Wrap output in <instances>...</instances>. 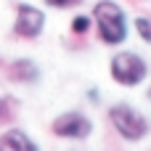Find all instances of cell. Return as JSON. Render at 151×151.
Instances as JSON below:
<instances>
[{
	"label": "cell",
	"mask_w": 151,
	"mask_h": 151,
	"mask_svg": "<svg viewBox=\"0 0 151 151\" xmlns=\"http://www.w3.org/2000/svg\"><path fill=\"white\" fill-rule=\"evenodd\" d=\"M90 24H93L90 16H74V19H72V32H74V35H85V32L90 29Z\"/></svg>",
	"instance_id": "obj_10"
},
{
	"label": "cell",
	"mask_w": 151,
	"mask_h": 151,
	"mask_svg": "<svg viewBox=\"0 0 151 151\" xmlns=\"http://www.w3.org/2000/svg\"><path fill=\"white\" fill-rule=\"evenodd\" d=\"M0 151H37V143L19 127H11L0 135Z\"/></svg>",
	"instance_id": "obj_7"
},
{
	"label": "cell",
	"mask_w": 151,
	"mask_h": 151,
	"mask_svg": "<svg viewBox=\"0 0 151 151\" xmlns=\"http://www.w3.org/2000/svg\"><path fill=\"white\" fill-rule=\"evenodd\" d=\"M50 133L58 138H69V141H85L93 133V122L82 111H64L50 122Z\"/></svg>",
	"instance_id": "obj_4"
},
{
	"label": "cell",
	"mask_w": 151,
	"mask_h": 151,
	"mask_svg": "<svg viewBox=\"0 0 151 151\" xmlns=\"http://www.w3.org/2000/svg\"><path fill=\"white\" fill-rule=\"evenodd\" d=\"M50 8H72V5H80L82 0H45Z\"/></svg>",
	"instance_id": "obj_11"
},
{
	"label": "cell",
	"mask_w": 151,
	"mask_h": 151,
	"mask_svg": "<svg viewBox=\"0 0 151 151\" xmlns=\"http://www.w3.org/2000/svg\"><path fill=\"white\" fill-rule=\"evenodd\" d=\"M13 114H16L13 98H8V96H0V125L11 122V119H13Z\"/></svg>",
	"instance_id": "obj_8"
},
{
	"label": "cell",
	"mask_w": 151,
	"mask_h": 151,
	"mask_svg": "<svg viewBox=\"0 0 151 151\" xmlns=\"http://www.w3.org/2000/svg\"><path fill=\"white\" fill-rule=\"evenodd\" d=\"M93 19L98 27V37L106 45H119L127 40V16L114 0H98L93 5Z\"/></svg>",
	"instance_id": "obj_1"
},
{
	"label": "cell",
	"mask_w": 151,
	"mask_h": 151,
	"mask_svg": "<svg viewBox=\"0 0 151 151\" xmlns=\"http://www.w3.org/2000/svg\"><path fill=\"white\" fill-rule=\"evenodd\" d=\"M109 72H111V77H114V82H119L122 88H135V85H141V82L146 80L149 64H146L138 53L122 50V53H117V56L111 58Z\"/></svg>",
	"instance_id": "obj_3"
},
{
	"label": "cell",
	"mask_w": 151,
	"mask_h": 151,
	"mask_svg": "<svg viewBox=\"0 0 151 151\" xmlns=\"http://www.w3.org/2000/svg\"><path fill=\"white\" fill-rule=\"evenodd\" d=\"M42 27H45V13L37 8V5H29V3H21L16 8V21H13V32L24 40H35L42 35Z\"/></svg>",
	"instance_id": "obj_5"
},
{
	"label": "cell",
	"mask_w": 151,
	"mask_h": 151,
	"mask_svg": "<svg viewBox=\"0 0 151 151\" xmlns=\"http://www.w3.org/2000/svg\"><path fill=\"white\" fill-rule=\"evenodd\" d=\"M109 122L130 143H135V141H141V138L149 135V119L138 109H133L130 104H114L109 109Z\"/></svg>",
	"instance_id": "obj_2"
},
{
	"label": "cell",
	"mask_w": 151,
	"mask_h": 151,
	"mask_svg": "<svg viewBox=\"0 0 151 151\" xmlns=\"http://www.w3.org/2000/svg\"><path fill=\"white\" fill-rule=\"evenodd\" d=\"M8 80L11 82H27V85H35L40 80V66L32 61V58H16L8 64Z\"/></svg>",
	"instance_id": "obj_6"
},
{
	"label": "cell",
	"mask_w": 151,
	"mask_h": 151,
	"mask_svg": "<svg viewBox=\"0 0 151 151\" xmlns=\"http://www.w3.org/2000/svg\"><path fill=\"white\" fill-rule=\"evenodd\" d=\"M149 98H151V90H149Z\"/></svg>",
	"instance_id": "obj_12"
},
{
	"label": "cell",
	"mask_w": 151,
	"mask_h": 151,
	"mask_svg": "<svg viewBox=\"0 0 151 151\" xmlns=\"http://www.w3.org/2000/svg\"><path fill=\"white\" fill-rule=\"evenodd\" d=\"M135 32L141 35V40H143V42H151V19L138 16V19H135Z\"/></svg>",
	"instance_id": "obj_9"
}]
</instances>
